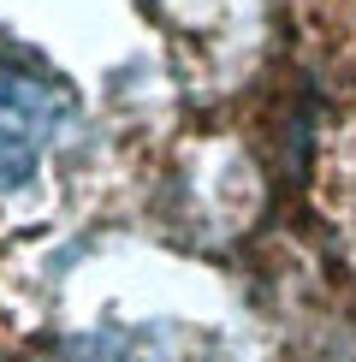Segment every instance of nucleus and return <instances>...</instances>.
I'll return each mask as SVG.
<instances>
[{
	"instance_id": "nucleus-1",
	"label": "nucleus",
	"mask_w": 356,
	"mask_h": 362,
	"mask_svg": "<svg viewBox=\"0 0 356 362\" xmlns=\"http://www.w3.org/2000/svg\"><path fill=\"white\" fill-rule=\"evenodd\" d=\"M66 131V95L42 71L0 59V196L30 185Z\"/></svg>"
},
{
	"instance_id": "nucleus-2",
	"label": "nucleus",
	"mask_w": 356,
	"mask_h": 362,
	"mask_svg": "<svg viewBox=\"0 0 356 362\" xmlns=\"http://www.w3.org/2000/svg\"><path fill=\"white\" fill-rule=\"evenodd\" d=\"M66 362H167V356L143 339H83L66 351Z\"/></svg>"
}]
</instances>
